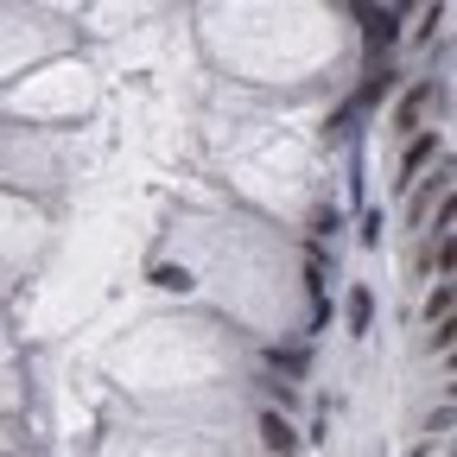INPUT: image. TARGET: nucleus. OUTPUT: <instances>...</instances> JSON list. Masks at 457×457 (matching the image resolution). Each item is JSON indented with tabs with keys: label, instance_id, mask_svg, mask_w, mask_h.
I'll return each mask as SVG.
<instances>
[{
	"label": "nucleus",
	"instance_id": "1",
	"mask_svg": "<svg viewBox=\"0 0 457 457\" xmlns=\"http://www.w3.org/2000/svg\"><path fill=\"white\" fill-rule=\"evenodd\" d=\"M438 108V83H413L407 96H400V108H394V134H420V121H426V114Z\"/></svg>",
	"mask_w": 457,
	"mask_h": 457
},
{
	"label": "nucleus",
	"instance_id": "2",
	"mask_svg": "<svg viewBox=\"0 0 457 457\" xmlns=\"http://www.w3.org/2000/svg\"><path fill=\"white\" fill-rule=\"evenodd\" d=\"M438 153H445V140L420 128V134L407 140V153H400V179H394V185H413V179H420L426 165H438Z\"/></svg>",
	"mask_w": 457,
	"mask_h": 457
},
{
	"label": "nucleus",
	"instance_id": "3",
	"mask_svg": "<svg viewBox=\"0 0 457 457\" xmlns=\"http://www.w3.org/2000/svg\"><path fill=\"white\" fill-rule=\"evenodd\" d=\"M261 445H267L273 457H293V451H299V432L286 426V413H273V407H267V413H261Z\"/></svg>",
	"mask_w": 457,
	"mask_h": 457
},
{
	"label": "nucleus",
	"instance_id": "4",
	"mask_svg": "<svg viewBox=\"0 0 457 457\" xmlns=\"http://www.w3.org/2000/svg\"><path fill=\"white\" fill-rule=\"evenodd\" d=\"M362 20H369V57H381V51L400 38V13H394V7H381V13H362Z\"/></svg>",
	"mask_w": 457,
	"mask_h": 457
},
{
	"label": "nucleus",
	"instance_id": "5",
	"mask_svg": "<svg viewBox=\"0 0 457 457\" xmlns=\"http://www.w3.org/2000/svg\"><path fill=\"white\" fill-rule=\"evenodd\" d=\"M445 191H451V165H438V171H432V185H420V191H413V222H426V216H432V204H445Z\"/></svg>",
	"mask_w": 457,
	"mask_h": 457
},
{
	"label": "nucleus",
	"instance_id": "6",
	"mask_svg": "<svg viewBox=\"0 0 457 457\" xmlns=\"http://www.w3.org/2000/svg\"><path fill=\"white\" fill-rule=\"evenodd\" d=\"M343 318H350V330H356V337L369 330V318H375V293H369V286H356V293L343 299Z\"/></svg>",
	"mask_w": 457,
	"mask_h": 457
},
{
	"label": "nucleus",
	"instance_id": "7",
	"mask_svg": "<svg viewBox=\"0 0 457 457\" xmlns=\"http://www.w3.org/2000/svg\"><path fill=\"white\" fill-rule=\"evenodd\" d=\"M426 324H451V279H438L426 293Z\"/></svg>",
	"mask_w": 457,
	"mask_h": 457
},
{
	"label": "nucleus",
	"instance_id": "8",
	"mask_svg": "<svg viewBox=\"0 0 457 457\" xmlns=\"http://www.w3.org/2000/svg\"><path fill=\"white\" fill-rule=\"evenodd\" d=\"M394 83H400V71H394V64H381V71L362 83V102H387V96H394Z\"/></svg>",
	"mask_w": 457,
	"mask_h": 457
},
{
	"label": "nucleus",
	"instance_id": "9",
	"mask_svg": "<svg viewBox=\"0 0 457 457\" xmlns=\"http://www.w3.org/2000/svg\"><path fill=\"white\" fill-rule=\"evenodd\" d=\"M153 279H159V286H165V293H185V286H191V273H185V267H159V273H153Z\"/></svg>",
	"mask_w": 457,
	"mask_h": 457
},
{
	"label": "nucleus",
	"instance_id": "10",
	"mask_svg": "<svg viewBox=\"0 0 457 457\" xmlns=\"http://www.w3.org/2000/svg\"><path fill=\"white\" fill-rule=\"evenodd\" d=\"M451 420H457V413H451V400H445V407L426 420V432H432V438H445V432H451ZM432 438H426V445H432Z\"/></svg>",
	"mask_w": 457,
	"mask_h": 457
},
{
	"label": "nucleus",
	"instance_id": "11",
	"mask_svg": "<svg viewBox=\"0 0 457 457\" xmlns=\"http://www.w3.org/2000/svg\"><path fill=\"white\" fill-rule=\"evenodd\" d=\"M381 228H387L381 210H369V216H362V242H369V248H381Z\"/></svg>",
	"mask_w": 457,
	"mask_h": 457
},
{
	"label": "nucleus",
	"instance_id": "12",
	"mask_svg": "<svg viewBox=\"0 0 457 457\" xmlns=\"http://www.w3.org/2000/svg\"><path fill=\"white\" fill-rule=\"evenodd\" d=\"M451 343H457V324H432V350H438V356L451 350Z\"/></svg>",
	"mask_w": 457,
	"mask_h": 457
}]
</instances>
